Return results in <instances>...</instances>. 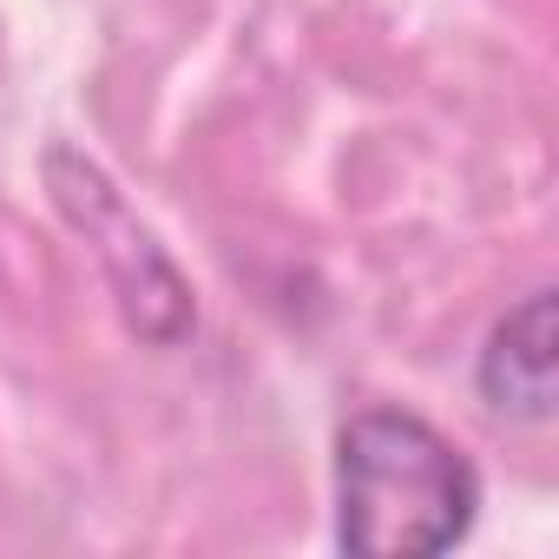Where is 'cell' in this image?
<instances>
[{
  "instance_id": "cell-1",
  "label": "cell",
  "mask_w": 559,
  "mask_h": 559,
  "mask_svg": "<svg viewBox=\"0 0 559 559\" xmlns=\"http://www.w3.org/2000/svg\"><path fill=\"white\" fill-rule=\"evenodd\" d=\"M336 533L369 559L448 552L480 507V474L467 454L402 408H369L336 441Z\"/></svg>"
},
{
  "instance_id": "cell-2",
  "label": "cell",
  "mask_w": 559,
  "mask_h": 559,
  "mask_svg": "<svg viewBox=\"0 0 559 559\" xmlns=\"http://www.w3.org/2000/svg\"><path fill=\"white\" fill-rule=\"evenodd\" d=\"M47 191H53V204L67 211V224L93 243V257L106 263L112 297H119L126 323H132L152 349L185 343L191 323H198V310H191V284L178 276V263L158 250V237L132 217V204L119 198V185H112L93 158L53 145V152H47Z\"/></svg>"
},
{
  "instance_id": "cell-3",
  "label": "cell",
  "mask_w": 559,
  "mask_h": 559,
  "mask_svg": "<svg viewBox=\"0 0 559 559\" xmlns=\"http://www.w3.org/2000/svg\"><path fill=\"white\" fill-rule=\"evenodd\" d=\"M552 369H559V356H552V290H533L493 323V336L480 349V395H487L493 415L546 421L552 415Z\"/></svg>"
}]
</instances>
